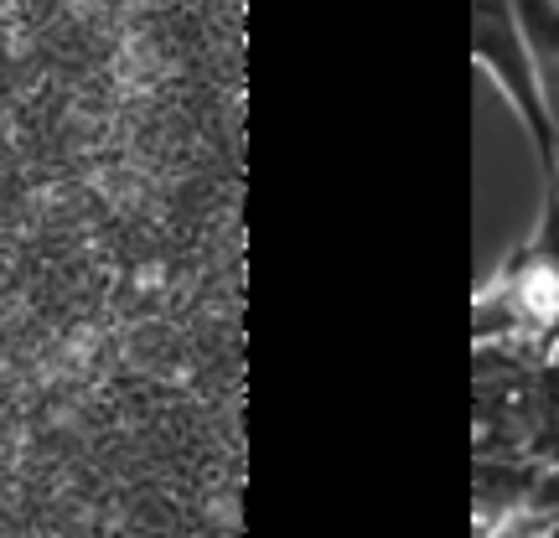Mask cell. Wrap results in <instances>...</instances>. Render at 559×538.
I'll return each mask as SVG.
<instances>
[{
  "label": "cell",
  "mask_w": 559,
  "mask_h": 538,
  "mask_svg": "<svg viewBox=\"0 0 559 538\" xmlns=\"http://www.w3.org/2000/svg\"><path fill=\"white\" fill-rule=\"evenodd\" d=\"M528 507H534V513L559 518V466H555V471H544V477H534V487H528Z\"/></svg>",
  "instance_id": "cell-3"
},
{
  "label": "cell",
  "mask_w": 559,
  "mask_h": 538,
  "mask_svg": "<svg viewBox=\"0 0 559 538\" xmlns=\"http://www.w3.org/2000/svg\"><path fill=\"white\" fill-rule=\"evenodd\" d=\"M559 518H549V513H534V507H523V513H513V518H502V528L492 538H544L549 528H555Z\"/></svg>",
  "instance_id": "cell-2"
},
{
  "label": "cell",
  "mask_w": 559,
  "mask_h": 538,
  "mask_svg": "<svg viewBox=\"0 0 559 538\" xmlns=\"http://www.w3.org/2000/svg\"><path fill=\"white\" fill-rule=\"evenodd\" d=\"M523 41L528 52H539V62L559 58V0H519Z\"/></svg>",
  "instance_id": "cell-1"
}]
</instances>
